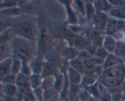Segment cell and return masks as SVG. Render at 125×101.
Returning a JSON list of instances; mask_svg holds the SVG:
<instances>
[{
  "instance_id": "cell-36",
  "label": "cell",
  "mask_w": 125,
  "mask_h": 101,
  "mask_svg": "<svg viewBox=\"0 0 125 101\" xmlns=\"http://www.w3.org/2000/svg\"><path fill=\"white\" fill-rule=\"evenodd\" d=\"M48 101H61V97H60V96H59V94H58L56 95L55 96L52 97V98H51L50 100H48Z\"/></svg>"
},
{
  "instance_id": "cell-21",
  "label": "cell",
  "mask_w": 125,
  "mask_h": 101,
  "mask_svg": "<svg viewBox=\"0 0 125 101\" xmlns=\"http://www.w3.org/2000/svg\"><path fill=\"white\" fill-rule=\"evenodd\" d=\"M113 54L117 57L123 58L125 57V42L117 40Z\"/></svg>"
},
{
  "instance_id": "cell-1",
  "label": "cell",
  "mask_w": 125,
  "mask_h": 101,
  "mask_svg": "<svg viewBox=\"0 0 125 101\" xmlns=\"http://www.w3.org/2000/svg\"><path fill=\"white\" fill-rule=\"evenodd\" d=\"M14 36L36 42L39 34V25L34 18L20 15L13 18L11 26Z\"/></svg>"
},
{
  "instance_id": "cell-2",
  "label": "cell",
  "mask_w": 125,
  "mask_h": 101,
  "mask_svg": "<svg viewBox=\"0 0 125 101\" xmlns=\"http://www.w3.org/2000/svg\"><path fill=\"white\" fill-rule=\"evenodd\" d=\"M13 57L29 62L38 54L36 42L14 36L10 41Z\"/></svg>"
},
{
  "instance_id": "cell-24",
  "label": "cell",
  "mask_w": 125,
  "mask_h": 101,
  "mask_svg": "<svg viewBox=\"0 0 125 101\" xmlns=\"http://www.w3.org/2000/svg\"><path fill=\"white\" fill-rule=\"evenodd\" d=\"M56 77L55 76H50L43 78L41 87L43 90H46V89L54 87L55 82H56Z\"/></svg>"
},
{
  "instance_id": "cell-28",
  "label": "cell",
  "mask_w": 125,
  "mask_h": 101,
  "mask_svg": "<svg viewBox=\"0 0 125 101\" xmlns=\"http://www.w3.org/2000/svg\"><path fill=\"white\" fill-rule=\"evenodd\" d=\"M109 54V53L107 52V50L103 46H101L100 47H98L97 50L96 51V53L95 54L94 56L103 60H104Z\"/></svg>"
},
{
  "instance_id": "cell-33",
  "label": "cell",
  "mask_w": 125,
  "mask_h": 101,
  "mask_svg": "<svg viewBox=\"0 0 125 101\" xmlns=\"http://www.w3.org/2000/svg\"><path fill=\"white\" fill-rule=\"evenodd\" d=\"M108 2L112 6V7H120L125 4L124 0H107Z\"/></svg>"
},
{
  "instance_id": "cell-46",
  "label": "cell",
  "mask_w": 125,
  "mask_h": 101,
  "mask_svg": "<svg viewBox=\"0 0 125 101\" xmlns=\"http://www.w3.org/2000/svg\"></svg>"
},
{
  "instance_id": "cell-17",
  "label": "cell",
  "mask_w": 125,
  "mask_h": 101,
  "mask_svg": "<svg viewBox=\"0 0 125 101\" xmlns=\"http://www.w3.org/2000/svg\"><path fill=\"white\" fill-rule=\"evenodd\" d=\"M111 18L118 19H125V15L120 7H112L107 13Z\"/></svg>"
},
{
  "instance_id": "cell-9",
  "label": "cell",
  "mask_w": 125,
  "mask_h": 101,
  "mask_svg": "<svg viewBox=\"0 0 125 101\" xmlns=\"http://www.w3.org/2000/svg\"><path fill=\"white\" fill-rule=\"evenodd\" d=\"M67 75L70 83L81 85L83 81V74L69 66L67 71Z\"/></svg>"
},
{
  "instance_id": "cell-38",
  "label": "cell",
  "mask_w": 125,
  "mask_h": 101,
  "mask_svg": "<svg viewBox=\"0 0 125 101\" xmlns=\"http://www.w3.org/2000/svg\"><path fill=\"white\" fill-rule=\"evenodd\" d=\"M82 1H83L85 2H92V3H94L95 0H82Z\"/></svg>"
},
{
  "instance_id": "cell-14",
  "label": "cell",
  "mask_w": 125,
  "mask_h": 101,
  "mask_svg": "<svg viewBox=\"0 0 125 101\" xmlns=\"http://www.w3.org/2000/svg\"><path fill=\"white\" fill-rule=\"evenodd\" d=\"M68 64L70 67L78 71L82 74H84L85 72V66H84V61L81 59L79 57H77L73 59L68 61Z\"/></svg>"
},
{
  "instance_id": "cell-12",
  "label": "cell",
  "mask_w": 125,
  "mask_h": 101,
  "mask_svg": "<svg viewBox=\"0 0 125 101\" xmlns=\"http://www.w3.org/2000/svg\"><path fill=\"white\" fill-rule=\"evenodd\" d=\"M12 57L0 62V79L11 73Z\"/></svg>"
},
{
  "instance_id": "cell-10",
  "label": "cell",
  "mask_w": 125,
  "mask_h": 101,
  "mask_svg": "<svg viewBox=\"0 0 125 101\" xmlns=\"http://www.w3.org/2000/svg\"><path fill=\"white\" fill-rule=\"evenodd\" d=\"M2 96L6 97H14L18 94V89L15 84H1Z\"/></svg>"
},
{
  "instance_id": "cell-27",
  "label": "cell",
  "mask_w": 125,
  "mask_h": 101,
  "mask_svg": "<svg viewBox=\"0 0 125 101\" xmlns=\"http://www.w3.org/2000/svg\"><path fill=\"white\" fill-rule=\"evenodd\" d=\"M44 90L42 87L37 88L32 90L33 96L34 101H44L43 99Z\"/></svg>"
},
{
  "instance_id": "cell-30",
  "label": "cell",
  "mask_w": 125,
  "mask_h": 101,
  "mask_svg": "<svg viewBox=\"0 0 125 101\" xmlns=\"http://www.w3.org/2000/svg\"><path fill=\"white\" fill-rule=\"evenodd\" d=\"M67 29L75 35H81V34L83 32V29L78 24H68V26H67Z\"/></svg>"
},
{
  "instance_id": "cell-42",
  "label": "cell",
  "mask_w": 125,
  "mask_h": 101,
  "mask_svg": "<svg viewBox=\"0 0 125 101\" xmlns=\"http://www.w3.org/2000/svg\"><path fill=\"white\" fill-rule=\"evenodd\" d=\"M123 66H124V67L125 68V57H123Z\"/></svg>"
},
{
  "instance_id": "cell-20",
  "label": "cell",
  "mask_w": 125,
  "mask_h": 101,
  "mask_svg": "<svg viewBox=\"0 0 125 101\" xmlns=\"http://www.w3.org/2000/svg\"><path fill=\"white\" fill-rule=\"evenodd\" d=\"M66 9L67 12V23L68 24H77L78 23V18L74 10L72 8V6H67Z\"/></svg>"
},
{
  "instance_id": "cell-11",
  "label": "cell",
  "mask_w": 125,
  "mask_h": 101,
  "mask_svg": "<svg viewBox=\"0 0 125 101\" xmlns=\"http://www.w3.org/2000/svg\"><path fill=\"white\" fill-rule=\"evenodd\" d=\"M117 40L112 35H105L104 36L103 46L107 50L109 54H113L116 45H117Z\"/></svg>"
},
{
  "instance_id": "cell-23",
  "label": "cell",
  "mask_w": 125,
  "mask_h": 101,
  "mask_svg": "<svg viewBox=\"0 0 125 101\" xmlns=\"http://www.w3.org/2000/svg\"><path fill=\"white\" fill-rule=\"evenodd\" d=\"M13 37L11 28L0 33V45L10 42Z\"/></svg>"
},
{
  "instance_id": "cell-39",
  "label": "cell",
  "mask_w": 125,
  "mask_h": 101,
  "mask_svg": "<svg viewBox=\"0 0 125 101\" xmlns=\"http://www.w3.org/2000/svg\"><path fill=\"white\" fill-rule=\"evenodd\" d=\"M121 9L122 10V11H123V12L124 13V14L125 15V4L123 5V6H122V7H120Z\"/></svg>"
},
{
  "instance_id": "cell-5",
  "label": "cell",
  "mask_w": 125,
  "mask_h": 101,
  "mask_svg": "<svg viewBox=\"0 0 125 101\" xmlns=\"http://www.w3.org/2000/svg\"><path fill=\"white\" fill-rule=\"evenodd\" d=\"M61 73L59 68L56 64L44 60L41 75L43 78L50 76L57 77Z\"/></svg>"
},
{
  "instance_id": "cell-19",
  "label": "cell",
  "mask_w": 125,
  "mask_h": 101,
  "mask_svg": "<svg viewBox=\"0 0 125 101\" xmlns=\"http://www.w3.org/2000/svg\"><path fill=\"white\" fill-rule=\"evenodd\" d=\"M96 12L94 3L85 2V17L89 21H91Z\"/></svg>"
},
{
  "instance_id": "cell-45",
  "label": "cell",
  "mask_w": 125,
  "mask_h": 101,
  "mask_svg": "<svg viewBox=\"0 0 125 101\" xmlns=\"http://www.w3.org/2000/svg\"></svg>"
},
{
  "instance_id": "cell-41",
  "label": "cell",
  "mask_w": 125,
  "mask_h": 101,
  "mask_svg": "<svg viewBox=\"0 0 125 101\" xmlns=\"http://www.w3.org/2000/svg\"><path fill=\"white\" fill-rule=\"evenodd\" d=\"M73 101H80V99H79V97H78V96L75 99H74V100H73Z\"/></svg>"
},
{
  "instance_id": "cell-13",
  "label": "cell",
  "mask_w": 125,
  "mask_h": 101,
  "mask_svg": "<svg viewBox=\"0 0 125 101\" xmlns=\"http://www.w3.org/2000/svg\"><path fill=\"white\" fill-rule=\"evenodd\" d=\"M13 55L10 41L0 45V62Z\"/></svg>"
},
{
  "instance_id": "cell-15",
  "label": "cell",
  "mask_w": 125,
  "mask_h": 101,
  "mask_svg": "<svg viewBox=\"0 0 125 101\" xmlns=\"http://www.w3.org/2000/svg\"><path fill=\"white\" fill-rule=\"evenodd\" d=\"M43 77L40 74H31L29 75V83L32 90L41 87L43 82Z\"/></svg>"
},
{
  "instance_id": "cell-31",
  "label": "cell",
  "mask_w": 125,
  "mask_h": 101,
  "mask_svg": "<svg viewBox=\"0 0 125 101\" xmlns=\"http://www.w3.org/2000/svg\"><path fill=\"white\" fill-rule=\"evenodd\" d=\"M92 95L89 91L84 87H81L80 91L78 94V97L81 101H87L88 99L91 97Z\"/></svg>"
},
{
  "instance_id": "cell-4",
  "label": "cell",
  "mask_w": 125,
  "mask_h": 101,
  "mask_svg": "<svg viewBox=\"0 0 125 101\" xmlns=\"http://www.w3.org/2000/svg\"><path fill=\"white\" fill-rule=\"evenodd\" d=\"M15 85L18 87V96L22 98V96L29 90L31 89L29 83V76L19 73L17 74Z\"/></svg>"
},
{
  "instance_id": "cell-37",
  "label": "cell",
  "mask_w": 125,
  "mask_h": 101,
  "mask_svg": "<svg viewBox=\"0 0 125 101\" xmlns=\"http://www.w3.org/2000/svg\"><path fill=\"white\" fill-rule=\"evenodd\" d=\"M87 101H99V100L97 98H96V97H94V96H91V97H90V98L88 99Z\"/></svg>"
},
{
  "instance_id": "cell-40",
  "label": "cell",
  "mask_w": 125,
  "mask_h": 101,
  "mask_svg": "<svg viewBox=\"0 0 125 101\" xmlns=\"http://www.w3.org/2000/svg\"><path fill=\"white\" fill-rule=\"evenodd\" d=\"M61 101H71V100L69 98H68V97H67V98L62 99V100H61Z\"/></svg>"
},
{
  "instance_id": "cell-35",
  "label": "cell",
  "mask_w": 125,
  "mask_h": 101,
  "mask_svg": "<svg viewBox=\"0 0 125 101\" xmlns=\"http://www.w3.org/2000/svg\"><path fill=\"white\" fill-rule=\"evenodd\" d=\"M122 97H123V96H122V92H117V93L111 94L112 101H122Z\"/></svg>"
},
{
  "instance_id": "cell-43",
  "label": "cell",
  "mask_w": 125,
  "mask_h": 101,
  "mask_svg": "<svg viewBox=\"0 0 125 101\" xmlns=\"http://www.w3.org/2000/svg\"><path fill=\"white\" fill-rule=\"evenodd\" d=\"M1 101H2V100H1Z\"/></svg>"
},
{
  "instance_id": "cell-25",
  "label": "cell",
  "mask_w": 125,
  "mask_h": 101,
  "mask_svg": "<svg viewBox=\"0 0 125 101\" xmlns=\"http://www.w3.org/2000/svg\"><path fill=\"white\" fill-rule=\"evenodd\" d=\"M59 94L58 91L56 90L54 87L50 88L44 90L43 92V99L44 101H48L52 97L55 96L56 95Z\"/></svg>"
},
{
  "instance_id": "cell-22",
  "label": "cell",
  "mask_w": 125,
  "mask_h": 101,
  "mask_svg": "<svg viewBox=\"0 0 125 101\" xmlns=\"http://www.w3.org/2000/svg\"><path fill=\"white\" fill-rule=\"evenodd\" d=\"M22 66V61L20 58L12 57V62L11 65V73L13 74H18L20 73Z\"/></svg>"
},
{
  "instance_id": "cell-44",
  "label": "cell",
  "mask_w": 125,
  "mask_h": 101,
  "mask_svg": "<svg viewBox=\"0 0 125 101\" xmlns=\"http://www.w3.org/2000/svg\"></svg>"
},
{
  "instance_id": "cell-18",
  "label": "cell",
  "mask_w": 125,
  "mask_h": 101,
  "mask_svg": "<svg viewBox=\"0 0 125 101\" xmlns=\"http://www.w3.org/2000/svg\"><path fill=\"white\" fill-rule=\"evenodd\" d=\"M13 19V18L5 17L0 14V33L11 28Z\"/></svg>"
},
{
  "instance_id": "cell-29",
  "label": "cell",
  "mask_w": 125,
  "mask_h": 101,
  "mask_svg": "<svg viewBox=\"0 0 125 101\" xmlns=\"http://www.w3.org/2000/svg\"><path fill=\"white\" fill-rule=\"evenodd\" d=\"M73 4L75 5L79 13L85 17V2L82 0H74Z\"/></svg>"
},
{
  "instance_id": "cell-8",
  "label": "cell",
  "mask_w": 125,
  "mask_h": 101,
  "mask_svg": "<svg viewBox=\"0 0 125 101\" xmlns=\"http://www.w3.org/2000/svg\"><path fill=\"white\" fill-rule=\"evenodd\" d=\"M120 64H123V59L116 56L114 54H109L104 60L103 67L104 70H106Z\"/></svg>"
},
{
  "instance_id": "cell-3",
  "label": "cell",
  "mask_w": 125,
  "mask_h": 101,
  "mask_svg": "<svg viewBox=\"0 0 125 101\" xmlns=\"http://www.w3.org/2000/svg\"><path fill=\"white\" fill-rule=\"evenodd\" d=\"M125 77V68L120 64L104 70L98 81L107 88L120 86Z\"/></svg>"
},
{
  "instance_id": "cell-6",
  "label": "cell",
  "mask_w": 125,
  "mask_h": 101,
  "mask_svg": "<svg viewBox=\"0 0 125 101\" xmlns=\"http://www.w3.org/2000/svg\"><path fill=\"white\" fill-rule=\"evenodd\" d=\"M44 62V56L37 54L29 62V66L31 69L32 74H41L43 64Z\"/></svg>"
},
{
  "instance_id": "cell-26",
  "label": "cell",
  "mask_w": 125,
  "mask_h": 101,
  "mask_svg": "<svg viewBox=\"0 0 125 101\" xmlns=\"http://www.w3.org/2000/svg\"><path fill=\"white\" fill-rule=\"evenodd\" d=\"M17 75L10 73L9 75L4 77L0 79V82L1 84H15L16 80H17Z\"/></svg>"
},
{
  "instance_id": "cell-7",
  "label": "cell",
  "mask_w": 125,
  "mask_h": 101,
  "mask_svg": "<svg viewBox=\"0 0 125 101\" xmlns=\"http://www.w3.org/2000/svg\"><path fill=\"white\" fill-rule=\"evenodd\" d=\"M91 43L90 40L81 35H74L73 40L72 41V46L78 49L79 51L82 50H86Z\"/></svg>"
},
{
  "instance_id": "cell-16",
  "label": "cell",
  "mask_w": 125,
  "mask_h": 101,
  "mask_svg": "<svg viewBox=\"0 0 125 101\" xmlns=\"http://www.w3.org/2000/svg\"><path fill=\"white\" fill-rule=\"evenodd\" d=\"M81 88V85H75V84L70 83L68 95H67L68 98H69L71 101H73L78 96Z\"/></svg>"
},
{
  "instance_id": "cell-34",
  "label": "cell",
  "mask_w": 125,
  "mask_h": 101,
  "mask_svg": "<svg viewBox=\"0 0 125 101\" xmlns=\"http://www.w3.org/2000/svg\"><path fill=\"white\" fill-rule=\"evenodd\" d=\"M2 101H23V99L20 96H14V97H6L4 96L2 97Z\"/></svg>"
},
{
  "instance_id": "cell-32",
  "label": "cell",
  "mask_w": 125,
  "mask_h": 101,
  "mask_svg": "<svg viewBox=\"0 0 125 101\" xmlns=\"http://www.w3.org/2000/svg\"><path fill=\"white\" fill-rule=\"evenodd\" d=\"M98 100L99 101H112L111 94L109 92L108 90L106 92L100 94Z\"/></svg>"
}]
</instances>
